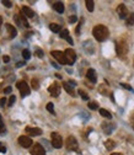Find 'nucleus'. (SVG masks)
Masks as SVG:
<instances>
[{
    "mask_svg": "<svg viewBox=\"0 0 134 155\" xmlns=\"http://www.w3.org/2000/svg\"><path fill=\"white\" fill-rule=\"evenodd\" d=\"M92 35H94V37L99 42H103L110 36V31L105 25H96L94 27V30H92Z\"/></svg>",
    "mask_w": 134,
    "mask_h": 155,
    "instance_id": "f257e3e1",
    "label": "nucleus"
},
{
    "mask_svg": "<svg viewBox=\"0 0 134 155\" xmlns=\"http://www.w3.org/2000/svg\"><path fill=\"white\" fill-rule=\"evenodd\" d=\"M116 51L119 57H123L128 53V44L124 39H118L116 42Z\"/></svg>",
    "mask_w": 134,
    "mask_h": 155,
    "instance_id": "f03ea898",
    "label": "nucleus"
},
{
    "mask_svg": "<svg viewBox=\"0 0 134 155\" xmlns=\"http://www.w3.org/2000/svg\"><path fill=\"white\" fill-rule=\"evenodd\" d=\"M65 147L68 150H70V152H78V153H80L79 152V145H78V140L75 139V137H68L67 138V142H65Z\"/></svg>",
    "mask_w": 134,
    "mask_h": 155,
    "instance_id": "7ed1b4c3",
    "label": "nucleus"
},
{
    "mask_svg": "<svg viewBox=\"0 0 134 155\" xmlns=\"http://www.w3.org/2000/svg\"><path fill=\"white\" fill-rule=\"evenodd\" d=\"M50 139H52V145L53 148L55 149H61L63 147V139H62V135L57 133V132H53L50 134Z\"/></svg>",
    "mask_w": 134,
    "mask_h": 155,
    "instance_id": "20e7f679",
    "label": "nucleus"
},
{
    "mask_svg": "<svg viewBox=\"0 0 134 155\" xmlns=\"http://www.w3.org/2000/svg\"><path fill=\"white\" fill-rule=\"evenodd\" d=\"M16 88L20 90V92H21V96H22V97L27 96V95L30 94V91H31L30 86L27 85V83H26V81H24V80L17 81V83H16Z\"/></svg>",
    "mask_w": 134,
    "mask_h": 155,
    "instance_id": "39448f33",
    "label": "nucleus"
},
{
    "mask_svg": "<svg viewBox=\"0 0 134 155\" xmlns=\"http://www.w3.org/2000/svg\"><path fill=\"white\" fill-rule=\"evenodd\" d=\"M18 144H20L22 148H31L32 145H33V142H32V139L30 137L21 135V137H18Z\"/></svg>",
    "mask_w": 134,
    "mask_h": 155,
    "instance_id": "423d86ee",
    "label": "nucleus"
},
{
    "mask_svg": "<svg viewBox=\"0 0 134 155\" xmlns=\"http://www.w3.org/2000/svg\"><path fill=\"white\" fill-rule=\"evenodd\" d=\"M50 54H52L53 58L57 59L61 64H68L67 58H65V53H63L61 51H52V52H50Z\"/></svg>",
    "mask_w": 134,
    "mask_h": 155,
    "instance_id": "0eeeda50",
    "label": "nucleus"
},
{
    "mask_svg": "<svg viewBox=\"0 0 134 155\" xmlns=\"http://www.w3.org/2000/svg\"><path fill=\"white\" fill-rule=\"evenodd\" d=\"M31 155H46V150L41 143H36L31 148Z\"/></svg>",
    "mask_w": 134,
    "mask_h": 155,
    "instance_id": "6e6552de",
    "label": "nucleus"
},
{
    "mask_svg": "<svg viewBox=\"0 0 134 155\" xmlns=\"http://www.w3.org/2000/svg\"><path fill=\"white\" fill-rule=\"evenodd\" d=\"M65 58H67V62H68V64H74L75 63V61H76V53L73 51L71 48H68V49H65Z\"/></svg>",
    "mask_w": 134,
    "mask_h": 155,
    "instance_id": "1a4fd4ad",
    "label": "nucleus"
},
{
    "mask_svg": "<svg viewBox=\"0 0 134 155\" xmlns=\"http://www.w3.org/2000/svg\"><path fill=\"white\" fill-rule=\"evenodd\" d=\"M48 92L52 95V96H54V97L59 96V95H61V85H59L58 83L50 84V86L48 88Z\"/></svg>",
    "mask_w": 134,
    "mask_h": 155,
    "instance_id": "9d476101",
    "label": "nucleus"
},
{
    "mask_svg": "<svg viewBox=\"0 0 134 155\" xmlns=\"http://www.w3.org/2000/svg\"><path fill=\"white\" fill-rule=\"evenodd\" d=\"M117 12H118V15H119L121 19H127V17L129 16L128 9L124 4H119V5L117 6Z\"/></svg>",
    "mask_w": 134,
    "mask_h": 155,
    "instance_id": "9b49d317",
    "label": "nucleus"
},
{
    "mask_svg": "<svg viewBox=\"0 0 134 155\" xmlns=\"http://www.w3.org/2000/svg\"><path fill=\"white\" fill-rule=\"evenodd\" d=\"M15 21H16V24L18 26L22 25L24 27H26V29H29L30 27L29 22H27V20H26V16L24 15V14H21V15H15Z\"/></svg>",
    "mask_w": 134,
    "mask_h": 155,
    "instance_id": "f8f14e48",
    "label": "nucleus"
},
{
    "mask_svg": "<svg viewBox=\"0 0 134 155\" xmlns=\"http://www.w3.org/2000/svg\"><path fill=\"white\" fill-rule=\"evenodd\" d=\"M26 133H29L32 137H37L42 134V129L41 128H35V127H26Z\"/></svg>",
    "mask_w": 134,
    "mask_h": 155,
    "instance_id": "ddd939ff",
    "label": "nucleus"
},
{
    "mask_svg": "<svg viewBox=\"0 0 134 155\" xmlns=\"http://www.w3.org/2000/svg\"><path fill=\"white\" fill-rule=\"evenodd\" d=\"M86 78L89 79L92 84H95L96 81H97V75H96V71L94 69H89L86 73Z\"/></svg>",
    "mask_w": 134,
    "mask_h": 155,
    "instance_id": "4468645a",
    "label": "nucleus"
},
{
    "mask_svg": "<svg viewBox=\"0 0 134 155\" xmlns=\"http://www.w3.org/2000/svg\"><path fill=\"white\" fill-rule=\"evenodd\" d=\"M114 128H116V126L113 123H102V129L105 131L106 134H111Z\"/></svg>",
    "mask_w": 134,
    "mask_h": 155,
    "instance_id": "2eb2a0df",
    "label": "nucleus"
},
{
    "mask_svg": "<svg viewBox=\"0 0 134 155\" xmlns=\"http://www.w3.org/2000/svg\"><path fill=\"white\" fill-rule=\"evenodd\" d=\"M6 30H7V33H9V37L10 38H15L16 37V35H17V31L16 29L14 26H11L10 24H6Z\"/></svg>",
    "mask_w": 134,
    "mask_h": 155,
    "instance_id": "dca6fc26",
    "label": "nucleus"
},
{
    "mask_svg": "<svg viewBox=\"0 0 134 155\" xmlns=\"http://www.w3.org/2000/svg\"><path fill=\"white\" fill-rule=\"evenodd\" d=\"M61 37L65 39L69 44H74V41H73V38L70 37V36H69V31L68 30H63L62 31V32H61Z\"/></svg>",
    "mask_w": 134,
    "mask_h": 155,
    "instance_id": "f3484780",
    "label": "nucleus"
},
{
    "mask_svg": "<svg viewBox=\"0 0 134 155\" xmlns=\"http://www.w3.org/2000/svg\"><path fill=\"white\" fill-rule=\"evenodd\" d=\"M53 9L57 12L63 14L64 12V4L62 1H55V3H53Z\"/></svg>",
    "mask_w": 134,
    "mask_h": 155,
    "instance_id": "a211bd4d",
    "label": "nucleus"
},
{
    "mask_svg": "<svg viewBox=\"0 0 134 155\" xmlns=\"http://www.w3.org/2000/svg\"><path fill=\"white\" fill-rule=\"evenodd\" d=\"M63 88L65 89V91H67L69 95H71V96H76L75 91H74V89H73V86L69 84V83H63Z\"/></svg>",
    "mask_w": 134,
    "mask_h": 155,
    "instance_id": "6ab92c4d",
    "label": "nucleus"
},
{
    "mask_svg": "<svg viewBox=\"0 0 134 155\" xmlns=\"http://www.w3.org/2000/svg\"><path fill=\"white\" fill-rule=\"evenodd\" d=\"M22 14H24L26 17H33L35 16V12L32 11L29 6H22Z\"/></svg>",
    "mask_w": 134,
    "mask_h": 155,
    "instance_id": "aec40b11",
    "label": "nucleus"
},
{
    "mask_svg": "<svg viewBox=\"0 0 134 155\" xmlns=\"http://www.w3.org/2000/svg\"><path fill=\"white\" fill-rule=\"evenodd\" d=\"M49 29H50V31H52V32L58 33V32H61L62 27H61V25H58V24H50V25H49Z\"/></svg>",
    "mask_w": 134,
    "mask_h": 155,
    "instance_id": "412c9836",
    "label": "nucleus"
},
{
    "mask_svg": "<svg viewBox=\"0 0 134 155\" xmlns=\"http://www.w3.org/2000/svg\"><path fill=\"white\" fill-rule=\"evenodd\" d=\"M105 147H106L107 150H112L114 147H116V143H114L112 139H108V140H106L105 142Z\"/></svg>",
    "mask_w": 134,
    "mask_h": 155,
    "instance_id": "4be33fe9",
    "label": "nucleus"
},
{
    "mask_svg": "<svg viewBox=\"0 0 134 155\" xmlns=\"http://www.w3.org/2000/svg\"><path fill=\"white\" fill-rule=\"evenodd\" d=\"M0 134L1 135H5L6 134V127L4 124V121H3V117L0 115Z\"/></svg>",
    "mask_w": 134,
    "mask_h": 155,
    "instance_id": "5701e85b",
    "label": "nucleus"
},
{
    "mask_svg": "<svg viewBox=\"0 0 134 155\" xmlns=\"http://www.w3.org/2000/svg\"><path fill=\"white\" fill-rule=\"evenodd\" d=\"M100 115L102 117H105V118H108V120L112 118V115H111L107 110H105V108H100Z\"/></svg>",
    "mask_w": 134,
    "mask_h": 155,
    "instance_id": "b1692460",
    "label": "nucleus"
},
{
    "mask_svg": "<svg viewBox=\"0 0 134 155\" xmlns=\"http://www.w3.org/2000/svg\"><path fill=\"white\" fill-rule=\"evenodd\" d=\"M85 4H86V9L89 10L90 12H92L94 11V6H95V3L92 1V0H86L85 1Z\"/></svg>",
    "mask_w": 134,
    "mask_h": 155,
    "instance_id": "393cba45",
    "label": "nucleus"
},
{
    "mask_svg": "<svg viewBox=\"0 0 134 155\" xmlns=\"http://www.w3.org/2000/svg\"><path fill=\"white\" fill-rule=\"evenodd\" d=\"M126 24H127V26H133L134 25V14H131V15L127 17Z\"/></svg>",
    "mask_w": 134,
    "mask_h": 155,
    "instance_id": "a878e982",
    "label": "nucleus"
},
{
    "mask_svg": "<svg viewBox=\"0 0 134 155\" xmlns=\"http://www.w3.org/2000/svg\"><path fill=\"white\" fill-rule=\"evenodd\" d=\"M22 57H24V59H30L31 58V52L29 51V49H24V51H22Z\"/></svg>",
    "mask_w": 134,
    "mask_h": 155,
    "instance_id": "bb28decb",
    "label": "nucleus"
},
{
    "mask_svg": "<svg viewBox=\"0 0 134 155\" xmlns=\"http://www.w3.org/2000/svg\"><path fill=\"white\" fill-rule=\"evenodd\" d=\"M89 108H90V110H97V108H99V103L96 101L89 102Z\"/></svg>",
    "mask_w": 134,
    "mask_h": 155,
    "instance_id": "cd10ccee",
    "label": "nucleus"
},
{
    "mask_svg": "<svg viewBox=\"0 0 134 155\" xmlns=\"http://www.w3.org/2000/svg\"><path fill=\"white\" fill-rule=\"evenodd\" d=\"M47 111H49L52 115H55V111H54V106L52 102H48L47 103Z\"/></svg>",
    "mask_w": 134,
    "mask_h": 155,
    "instance_id": "c85d7f7f",
    "label": "nucleus"
},
{
    "mask_svg": "<svg viewBox=\"0 0 134 155\" xmlns=\"http://www.w3.org/2000/svg\"><path fill=\"white\" fill-rule=\"evenodd\" d=\"M78 92H79V95L81 96V99H82V100H85V101H87V100H89V96H87V94L85 92L84 90H79Z\"/></svg>",
    "mask_w": 134,
    "mask_h": 155,
    "instance_id": "c756f323",
    "label": "nucleus"
},
{
    "mask_svg": "<svg viewBox=\"0 0 134 155\" xmlns=\"http://www.w3.org/2000/svg\"><path fill=\"white\" fill-rule=\"evenodd\" d=\"M31 85H32V88H33L35 90H38V88H39V85H38V80H37V79H32Z\"/></svg>",
    "mask_w": 134,
    "mask_h": 155,
    "instance_id": "7c9ffc66",
    "label": "nucleus"
},
{
    "mask_svg": "<svg viewBox=\"0 0 134 155\" xmlns=\"http://www.w3.org/2000/svg\"><path fill=\"white\" fill-rule=\"evenodd\" d=\"M16 101V97H15V95H11L10 99H9V106H12L14 103H15Z\"/></svg>",
    "mask_w": 134,
    "mask_h": 155,
    "instance_id": "2f4dec72",
    "label": "nucleus"
},
{
    "mask_svg": "<svg viewBox=\"0 0 134 155\" xmlns=\"http://www.w3.org/2000/svg\"><path fill=\"white\" fill-rule=\"evenodd\" d=\"M1 4H3L4 6H6V7H11L12 6V3L11 1H7V0H3Z\"/></svg>",
    "mask_w": 134,
    "mask_h": 155,
    "instance_id": "473e14b6",
    "label": "nucleus"
},
{
    "mask_svg": "<svg viewBox=\"0 0 134 155\" xmlns=\"http://www.w3.org/2000/svg\"><path fill=\"white\" fill-rule=\"evenodd\" d=\"M36 56L38 57V58H42V57H43V51H42V49H38V48H37V49H36Z\"/></svg>",
    "mask_w": 134,
    "mask_h": 155,
    "instance_id": "72a5a7b5",
    "label": "nucleus"
},
{
    "mask_svg": "<svg viewBox=\"0 0 134 155\" xmlns=\"http://www.w3.org/2000/svg\"><path fill=\"white\" fill-rule=\"evenodd\" d=\"M76 20H78V17H76L75 15H71L70 17H69V22H70V24H74V22H76Z\"/></svg>",
    "mask_w": 134,
    "mask_h": 155,
    "instance_id": "f704fd0d",
    "label": "nucleus"
},
{
    "mask_svg": "<svg viewBox=\"0 0 134 155\" xmlns=\"http://www.w3.org/2000/svg\"><path fill=\"white\" fill-rule=\"evenodd\" d=\"M5 103H6V99H5V97L0 99V106L4 107V106H5Z\"/></svg>",
    "mask_w": 134,
    "mask_h": 155,
    "instance_id": "c9c22d12",
    "label": "nucleus"
},
{
    "mask_svg": "<svg viewBox=\"0 0 134 155\" xmlns=\"http://www.w3.org/2000/svg\"><path fill=\"white\" fill-rule=\"evenodd\" d=\"M11 91H12L11 86H7V88H5V89H4V92H5V94H10Z\"/></svg>",
    "mask_w": 134,
    "mask_h": 155,
    "instance_id": "e433bc0d",
    "label": "nucleus"
},
{
    "mask_svg": "<svg viewBox=\"0 0 134 155\" xmlns=\"http://www.w3.org/2000/svg\"><path fill=\"white\" fill-rule=\"evenodd\" d=\"M0 153H6V148L1 143H0Z\"/></svg>",
    "mask_w": 134,
    "mask_h": 155,
    "instance_id": "4c0bfd02",
    "label": "nucleus"
},
{
    "mask_svg": "<svg viewBox=\"0 0 134 155\" xmlns=\"http://www.w3.org/2000/svg\"><path fill=\"white\" fill-rule=\"evenodd\" d=\"M121 85L123 86V88H124V89H127V90H131V91L133 90V89H132V88H131V86H129L128 84H124V83H123V84H121Z\"/></svg>",
    "mask_w": 134,
    "mask_h": 155,
    "instance_id": "58836bf2",
    "label": "nucleus"
},
{
    "mask_svg": "<svg viewBox=\"0 0 134 155\" xmlns=\"http://www.w3.org/2000/svg\"><path fill=\"white\" fill-rule=\"evenodd\" d=\"M131 124H132V128L134 129V113L131 116Z\"/></svg>",
    "mask_w": 134,
    "mask_h": 155,
    "instance_id": "ea45409f",
    "label": "nucleus"
},
{
    "mask_svg": "<svg viewBox=\"0 0 134 155\" xmlns=\"http://www.w3.org/2000/svg\"><path fill=\"white\" fill-rule=\"evenodd\" d=\"M3 61H4V63H9V61H10V57L4 56V57H3Z\"/></svg>",
    "mask_w": 134,
    "mask_h": 155,
    "instance_id": "a19ab883",
    "label": "nucleus"
},
{
    "mask_svg": "<svg viewBox=\"0 0 134 155\" xmlns=\"http://www.w3.org/2000/svg\"><path fill=\"white\" fill-rule=\"evenodd\" d=\"M24 65H25V62H18L17 64H16L17 68H21V67H24Z\"/></svg>",
    "mask_w": 134,
    "mask_h": 155,
    "instance_id": "79ce46f5",
    "label": "nucleus"
},
{
    "mask_svg": "<svg viewBox=\"0 0 134 155\" xmlns=\"http://www.w3.org/2000/svg\"><path fill=\"white\" fill-rule=\"evenodd\" d=\"M50 64H52V65L55 68V69H59V68H61V67H59V65L57 64V63H54V62H52V63H50Z\"/></svg>",
    "mask_w": 134,
    "mask_h": 155,
    "instance_id": "37998d69",
    "label": "nucleus"
},
{
    "mask_svg": "<svg viewBox=\"0 0 134 155\" xmlns=\"http://www.w3.org/2000/svg\"><path fill=\"white\" fill-rule=\"evenodd\" d=\"M80 29H81V22L79 25H78V27H76V33H79L80 32Z\"/></svg>",
    "mask_w": 134,
    "mask_h": 155,
    "instance_id": "c03bdc74",
    "label": "nucleus"
},
{
    "mask_svg": "<svg viewBox=\"0 0 134 155\" xmlns=\"http://www.w3.org/2000/svg\"><path fill=\"white\" fill-rule=\"evenodd\" d=\"M69 84H70V85L73 86V88H74V86L76 85V83H75V81H73V80H70V81H69Z\"/></svg>",
    "mask_w": 134,
    "mask_h": 155,
    "instance_id": "a18cd8bd",
    "label": "nucleus"
},
{
    "mask_svg": "<svg viewBox=\"0 0 134 155\" xmlns=\"http://www.w3.org/2000/svg\"><path fill=\"white\" fill-rule=\"evenodd\" d=\"M1 25H3V17L0 16V29H1Z\"/></svg>",
    "mask_w": 134,
    "mask_h": 155,
    "instance_id": "49530a36",
    "label": "nucleus"
},
{
    "mask_svg": "<svg viewBox=\"0 0 134 155\" xmlns=\"http://www.w3.org/2000/svg\"><path fill=\"white\" fill-rule=\"evenodd\" d=\"M55 76H57L58 79H62V75H61V74H55Z\"/></svg>",
    "mask_w": 134,
    "mask_h": 155,
    "instance_id": "de8ad7c7",
    "label": "nucleus"
},
{
    "mask_svg": "<svg viewBox=\"0 0 134 155\" xmlns=\"http://www.w3.org/2000/svg\"><path fill=\"white\" fill-rule=\"evenodd\" d=\"M111 155H122V154H119V153H113V154H111Z\"/></svg>",
    "mask_w": 134,
    "mask_h": 155,
    "instance_id": "09e8293b",
    "label": "nucleus"
}]
</instances>
